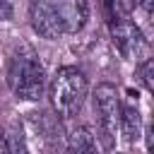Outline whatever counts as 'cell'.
Instances as JSON below:
<instances>
[{
    "label": "cell",
    "instance_id": "6da1fadb",
    "mask_svg": "<svg viewBox=\"0 0 154 154\" xmlns=\"http://www.w3.org/2000/svg\"><path fill=\"white\" fill-rule=\"evenodd\" d=\"M7 82H10V89L14 91V96H19V99L36 101L43 94L46 75H43V65L31 46H19L12 53Z\"/></svg>",
    "mask_w": 154,
    "mask_h": 154
},
{
    "label": "cell",
    "instance_id": "7a4b0ae2",
    "mask_svg": "<svg viewBox=\"0 0 154 154\" xmlns=\"http://www.w3.org/2000/svg\"><path fill=\"white\" fill-rule=\"evenodd\" d=\"M87 91H89V82L84 77V72L79 67H72V65H65L55 72L53 82H51V103H53V111L67 120L72 116L79 113L84 99H87Z\"/></svg>",
    "mask_w": 154,
    "mask_h": 154
},
{
    "label": "cell",
    "instance_id": "3957f363",
    "mask_svg": "<svg viewBox=\"0 0 154 154\" xmlns=\"http://www.w3.org/2000/svg\"><path fill=\"white\" fill-rule=\"evenodd\" d=\"M108 26H111V38H113V43H116V48L120 51L123 58H128V60H144V58H149L147 55L149 43L144 38V34L140 31V26L130 17L108 22Z\"/></svg>",
    "mask_w": 154,
    "mask_h": 154
},
{
    "label": "cell",
    "instance_id": "277c9868",
    "mask_svg": "<svg viewBox=\"0 0 154 154\" xmlns=\"http://www.w3.org/2000/svg\"><path fill=\"white\" fill-rule=\"evenodd\" d=\"M94 108L99 116V125L101 132L106 137V144H111L116 130H118V120H120V96L118 89L113 84H99L94 91Z\"/></svg>",
    "mask_w": 154,
    "mask_h": 154
},
{
    "label": "cell",
    "instance_id": "5b68a950",
    "mask_svg": "<svg viewBox=\"0 0 154 154\" xmlns=\"http://www.w3.org/2000/svg\"><path fill=\"white\" fill-rule=\"evenodd\" d=\"M51 10L55 12L63 34H77L89 17V5L87 0H48Z\"/></svg>",
    "mask_w": 154,
    "mask_h": 154
},
{
    "label": "cell",
    "instance_id": "8992f818",
    "mask_svg": "<svg viewBox=\"0 0 154 154\" xmlns=\"http://www.w3.org/2000/svg\"><path fill=\"white\" fill-rule=\"evenodd\" d=\"M29 19H31L34 31L41 34L43 38H58V36L63 34L60 22H58L55 12L51 10L48 0H34L31 7H29Z\"/></svg>",
    "mask_w": 154,
    "mask_h": 154
},
{
    "label": "cell",
    "instance_id": "52a82bcc",
    "mask_svg": "<svg viewBox=\"0 0 154 154\" xmlns=\"http://www.w3.org/2000/svg\"><path fill=\"white\" fill-rule=\"evenodd\" d=\"M118 130H120V135H123L128 142H132V140H137V137H140V130H142V118H140L137 106H132V103L120 106Z\"/></svg>",
    "mask_w": 154,
    "mask_h": 154
},
{
    "label": "cell",
    "instance_id": "ba28073f",
    "mask_svg": "<svg viewBox=\"0 0 154 154\" xmlns=\"http://www.w3.org/2000/svg\"><path fill=\"white\" fill-rule=\"evenodd\" d=\"M103 12L108 22L125 19L132 12V0H103Z\"/></svg>",
    "mask_w": 154,
    "mask_h": 154
},
{
    "label": "cell",
    "instance_id": "9c48e42d",
    "mask_svg": "<svg viewBox=\"0 0 154 154\" xmlns=\"http://www.w3.org/2000/svg\"><path fill=\"white\" fill-rule=\"evenodd\" d=\"M67 147L72 152H94L96 144H94V137H91V132L87 128H77V130H72Z\"/></svg>",
    "mask_w": 154,
    "mask_h": 154
},
{
    "label": "cell",
    "instance_id": "30bf717a",
    "mask_svg": "<svg viewBox=\"0 0 154 154\" xmlns=\"http://www.w3.org/2000/svg\"><path fill=\"white\" fill-rule=\"evenodd\" d=\"M137 75H140L144 89H147V91H154V77H152V75H154V60H152V58L140 60V65H137Z\"/></svg>",
    "mask_w": 154,
    "mask_h": 154
},
{
    "label": "cell",
    "instance_id": "8fae6325",
    "mask_svg": "<svg viewBox=\"0 0 154 154\" xmlns=\"http://www.w3.org/2000/svg\"><path fill=\"white\" fill-rule=\"evenodd\" d=\"M12 17V5H10V0H0V22H5V19H10Z\"/></svg>",
    "mask_w": 154,
    "mask_h": 154
}]
</instances>
